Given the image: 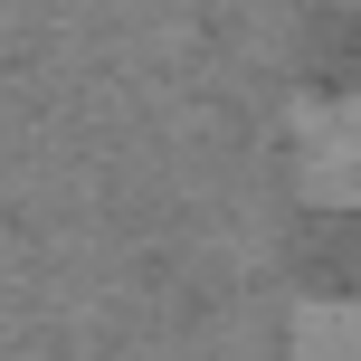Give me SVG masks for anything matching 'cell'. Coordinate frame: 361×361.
Wrapping results in <instances>:
<instances>
[{
    "label": "cell",
    "mask_w": 361,
    "mask_h": 361,
    "mask_svg": "<svg viewBox=\"0 0 361 361\" xmlns=\"http://www.w3.org/2000/svg\"><path fill=\"white\" fill-rule=\"evenodd\" d=\"M295 190L314 209H361V95L295 114Z\"/></svg>",
    "instance_id": "6da1fadb"
},
{
    "label": "cell",
    "mask_w": 361,
    "mask_h": 361,
    "mask_svg": "<svg viewBox=\"0 0 361 361\" xmlns=\"http://www.w3.org/2000/svg\"><path fill=\"white\" fill-rule=\"evenodd\" d=\"M286 361H361V305H343V295H314V305L295 314Z\"/></svg>",
    "instance_id": "7a4b0ae2"
}]
</instances>
